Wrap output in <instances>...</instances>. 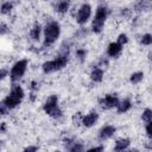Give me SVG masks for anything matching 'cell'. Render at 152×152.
Here are the masks:
<instances>
[{
	"label": "cell",
	"mask_w": 152,
	"mask_h": 152,
	"mask_svg": "<svg viewBox=\"0 0 152 152\" xmlns=\"http://www.w3.org/2000/svg\"><path fill=\"white\" fill-rule=\"evenodd\" d=\"M61 33V26L57 21L51 20L46 24L44 28V45H51L53 44Z\"/></svg>",
	"instance_id": "6da1fadb"
},
{
	"label": "cell",
	"mask_w": 152,
	"mask_h": 152,
	"mask_svg": "<svg viewBox=\"0 0 152 152\" xmlns=\"http://www.w3.org/2000/svg\"><path fill=\"white\" fill-rule=\"evenodd\" d=\"M24 99V90L20 86H14L12 88V90L10 91V94L5 97V100L2 101L4 104L7 107V109H13L14 107H17L21 100Z\"/></svg>",
	"instance_id": "7a4b0ae2"
},
{
	"label": "cell",
	"mask_w": 152,
	"mask_h": 152,
	"mask_svg": "<svg viewBox=\"0 0 152 152\" xmlns=\"http://www.w3.org/2000/svg\"><path fill=\"white\" fill-rule=\"evenodd\" d=\"M68 61H69L68 55L64 53V55H61V56L56 57V58L52 59V61H48V62L43 63L42 69H43V71H44L45 74H50V72L61 70V69H63L64 66H66Z\"/></svg>",
	"instance_id": "3957f363"
},
{
	"label": "cell",
	"mask_w": 152,
	"mask_h": 152,
	"mask_svg": "<svg viewBox=\"0 0 152 152\" xmlns=\"http://www.w3.org/2000/svg\"><path fill=\"white\" fill-rule=\"evenodd\" d=\"M107 15H108V8L104 5H100L96 10V13H95V17H94L93 24H91V28L95 33H100L102 31L104 21L107 19Z\"/></svg>",
	"instance_id": "277c9868"
},
{
	"label": "cell",
	"mask_w": 152,
	"mask_h": 152,
	"mask_svg": "<svg viewBox=\"0 0 152 152\" xmlns=\"http://www.w3.org/2000/svg\"><path fill=\"white\" fill-rule=\"evenodd\" d=\"M44 112L52 118H59L62 115V110L58 106V96L57 95H51L48 97V100L45 101L44 106H43Z\"/></svg>",
	"instance_id": "5b68a950"
},
{
	"label": "cell",
	"mask_w": 152,
	"mask_h": 152,
	"mask_svg": "<svg viewBox=\"0 0 152 152\" xmlns=\"http://www.w3.org/2000/svg\"><path fill=\"white\" fill-rule=\"evenodd\" d=\"M26 69H27V61H26V59H20V61H18V62L12 66V69H11V72H10L11 80H12L13 82L19 81V80L24 76Z\"/></svg>",
	"instance_id": "8992f818"
},
{
	"label": "cell",
	"mask_w": 152,
	"mask_h": 152,
	"mask_svg": "<svg viewBox=\"0 0 152 152\" xmlns=\"http://www.w3.org/2000/svg\"><path fill=\"white\" fill-rule=\"evenodd\" d=\"M91 15V7L89 4H82L77 11V15H76V21L80 24V25H83L86 24L89 18Z\"/></svg>",
	"instance_id": "52a82bcc"
},
{
	"label": "cell",
	"mask_w": 152,
	"mask_h": 152,
	"mask_svg": "<svg viewBox=\"0 0 152 152\" xmlns=\"http://www.w3.org/2000/svg\"><path fill=\"white\" fill-rule=\"evenodd\" d=\"M118 103H119V99L115 94H108L100 100V104L103 109H110L113 107H116Z\"/></svg>",
	"instance_id": "ba28073f"
},
{
	"label": "cell",
	"mask_w": 152,
	"mask_h": 152,
	"mask_svg": "<svg viewBox=\"0 0 152 152\" xmlns=\"http://www.w3.org/2000/svg\"><path fill=\"white\" fill-rule=\"evenodd\" d=\"M115 131H116V128H115L114 126H110V125L103 126V127L100 129V132H99V138H100L101 140L109 139V138H112V137L114 135Z\"/></svg>",
	"instance_id": "9c48e42d"
},
{
	"label": "cell",
	"mask_w": 152,
	"mask_h": 152,
	"mask_svg": "<svg viewBox=\"0 0 152 152\" xmlns=\"http://www.w3.org/2000/svg\"><path fill=\"white\" fill-rule=\"evenodd\" d=\"M97 119H99V114L95 112V110H91L90 113H88L86 116H83L82 118V124H83V126H86V127H91L96 121H97Z\"/></svg>",
	"instance_id": "30bf717a"
},
{
	"label": "cell",
	"mask_w": 152,
	"mask_h": 152,
	"mask_svg": "<svg viewBox=\"0 0 152 152\" xmlns=\"http://www.w3.org/2000/svg\"><path fill=\"white\" fill-rule=\"evenodd\" d=\"M121 51H122V46L115 42V43H110V44L108 45L107 55L110 56V57H118V56L121 53Z\"/></svg>",
	"instance_id": "8fae6325"
},
{
	"label": "cell",
	"mask_w": 152,
	"mask_h": 152,
	"mask_svg": "<svg viewBox=\"0 0 152 152\" xmlns=\"http://www.w3.org/2000/svg\"><path fill=\"white\" fill-rule=\"evenodd\" d=\"M132 107V102L129 99H125L122 101H119V103L116 104V110L118 113H126L127 110H129Z\"/></svg>",
	"instance_id": "7c38bea8"
},
{
	"label": "cell",
	"mask_w": 152,
	"mask_h": 152,
	"mask_svg": "<svg viewBox=\"0 0 152 152\" xmlns=\"http://www.w3.org/2000/svg\"><path fill=\"white\" fill-rule=\"evenodd\" d=\"M129 144H131V141H129V139H127V138H125V139H119V140L116 141V144H115L114 150H115L116 152H122V151H125V150L129 146Z\"/></svg>",
	"instance_id": "4fadbf2b"
},
{
	"label": "cell",
	"mask_w": 152,
	"mask_h": 152,
	"mask_svg": "<svg viewBox=\"0 0 152 152\" xmlns=\"http://www.w3.org/2000/svg\"><path fill=\"white\" fill-rule=\"evenodd\" d=\"M90 78L94 82H101L103 78V70L101 68H94L90 74Z\"/></svg>",
	"instance_id": "5bb4252c"
},
{
	"label": "cell",
	"mask_w": 152,
	"mask_h": 152,
	"mask_svg": "<svg viewBox=\"0 0 152 152\" xmlns=\"http://www.w3.org/2000/svg\"><path fill=\"white\" fill-rule=\"evenodd\" d=\"M40 32H42V26L39 24H36L31 31H30V37L33 39V40H38L39 39V36H40Z\"/></svg>",
	"instance_id": "9a60e30c"
},
{
	"label": "cell",
	"mask_w": 152,
	"mask_h": 152,
	"mask_svg": "<svg viewBox=\"0 0 152 152\" xmlns=\"http://www.w3.org/2000/svg\"><path fill=\"white\" fill-rule=\"evenodd\" d=\"M69 6H70V2L69 1H58L55 6L56 11L59 12V13H65L68 10H69Z\"/></svg>",
	"instance_id": "2e32d148"
},
{
	"label": "cell",
	"mask_w": 152,
	"mask_h": 152,
	"mask_svg": "<svg viewBox=\"0 0 152 152\" xmlns=\"http://www.w3.org/2000/svg\"><path fill=\"white\" fill-rule=\"evenodd\" d=\"M142 78H144V72L138 71V72H133V74L131 75L129 81H131V83H133V84H138V83H140V82L142 81Z\"/></svg>",
	"instance_id": "e0dca14e"
},
{
	"label": "cell",
	"mask_w": 152,
	"mask_h": 152,
	"mask_svg": "<svg viewBox=\"0 0 152 152\" xmlns=\"http://www.w3.org/2000/svg\"><path fill=\"white\" fill-rule=\"evenodd\" d=\"M141 119H142L145 122H151V121H152V110H151L150 108H146V109L142 112Z\"/></svg>",
	"instance_id": "ac0fdd59"
},
{
	"label": "cell",
	"mask_w": 152,
	"mask_h": 152,
	"mask_svg": "<svg viewBox=\"0 0 152 152\" xmlns=\"http://www.w3.org/2000/svg\"><path fill=\"white\" fill-rule=\"evenodd\" d=\"M12 8H13V4L10 2V1H6V2H4V4L1 5L0 11H1V13H10Z\"/></svg>",
	"instance_id": "d6986e66"
},
{
	"label": "cell",
	"mask_w": 152,
	"mask_h": 152,
	"mask_svg": "<svg viewBox=\"0 0 152 152\" xmlns=\"http://www.w3.org/2000/svg\"><path fill=\"white\" fill-rule=\"evenodd\" d=\"M140 43L144 44V45H151V43H152V36L150 33L144 34L141 37V39H140Z\"/></svg>",
	"instance_id": "ffe728a7"
},
{
	"label": "cell",
	"mask_w": 152,
	"mask_h": 152,
	"mask_svg": "<svg viewBox=\"0 0 152 152\" xmlns=\"http://www.w3.org/2000/svg\"><path fill=\"white\" fill-rule=\"evenodd\" d=\"M151 4L148 1H139L137 5H135V10L137 11H141V10H146Z\"/></svg>",
	"instance_id": "44dd1931"
},
{
	"label": "cell",
	"mask_w": 152,
	"mask_h": 152,
	"mask_svg": "<svg viewBox=\"0 0 152 152\" xmlns=\"http://www.w3.org/2000/svg\"><path fill=\"white\" fill-rule=\"evenodd\" d=\"M76 56H77V58H78L81 62H83V61L86 59V56H87V51H86L84 49H78V50L76 51Z\"/></svg>",
	"instance_id": "7402d4cb"
},
{
	"label": "cell",
	"mask_w": 152,
	"mask_h": 152,
	"mask_svg": "<svg viewBox=\"0 0 152 152\" xmlns=\"http://www.w3.org/2000/svg\"><path fill=\"white\" fill-rule=\"evenodd\" d=\"M128 42V38H127V36L125 34V33H121V34H119V37H118V40H116V43L118 44H120L121 46H124V44H126Z\"/></svg>",
	"instance_id": "603a6c76"
},
{
	"label": "cell",
	"mask_w": 152,
	"mask_h": 152,
	"mask_svg": "<svg viewBox=\"0 0 152 152\" xmlns=\"http://www.w3.org/2000/svg\"><path fill=\"white\" fill-rule=\"evenodd\" d=\"M69 152H84V150H83V145L76 142V144L72 145V147L69 150Z\"/></svg>",
	"instance_id": "cb8c5ba5"
},
{
	"label": "cell",
	"mask_w": 152,
	"mask_h": 152,
	"mask_svg": "<svg viewBox=\"0 0 152 152\" xmlns=\"http://www.w3.org/2000/svg\"><path fill=\"white\" fill-rule=\"evenodd\" d=\"M8 113V109H7V107L4 104V102L1 101L0 102V115H6Z\"/></svg>",
	"instance_id": "d4e9b609"
},
{
	"label": "cell",
	"mask_w": 152,
	"mask_h": 152,
	"mask_svg": "<svg viewBox=\"0 0 152 152\" xmlns=\"http://www.w3.org/2000/svg\"><path fill=\"white\" fill-rule=\"evenodd\" d=\"M6 76H8V70L5 69V68L0 69V80H4Z\"/></svg>",
	"instance_id": "484cf974"
},
{
	"label": "cell",
	"mask_w": 152,
	"mask_h": 152,
	"mask_svg": "<svg viewBox=\"0 0 152 152\" xmlns=\"http://www.w3.org/2000/svg\"><path fill=\"white\" fill-rule=\"evenodd\" d=\"M7 32H8V27H7V25L1 24V25H0V34H5V33H7Z\"/></svg>",
	"instance_id": "4316f807"
},
{
	"label": "cell",
	"mask_w": 152,
	"mask_h": 152,
	"mask_svg": "<svg viewBox=\"0 0 152 152\" xmlns=\"http://www.w3.org/2000/svg\"><path fill=\"white\" fill-rule=\"evenodd\" d=\"M87 152H103V147L102 146H96V147H93V148L88 150Z\"/></svg>",
	"instance_id": "83f0119b"
},
{
	"label": "cell",
	"mask_w": 152,
	"mask_h": 152,
	"mask_svg": "<svg viewBox=\"0 0 152 152\" xmlns=\"http://www.w3.org/2000/svg\"><path fill=\"white\" fill-rule=\"evenodd\" d=\"M38 151V147L37 146H28L24 150V152H37Z\"/></svg>",
	"instance_id": "f1b7e54d"
},
{
	"label": "cell",
	"mask_w": 152,
	"mask_h": 152,
	"mask_svg": "<svg viewBox=\"0 0 152 152\" xmlns=\"http://www.w3.org/2000/svg\"><path fill=\"white\" fill-rule=\"evenodd\" d=\"M146 133L147 137L151 138V122H146Z\"/></svg>",
	"instance_id": "f546056e"
},
{
	"label": "cell",
	"mask_w": 152,
	"mask_h": 152,
	"mask_svg": "<svg viewBox=\"0 0 152 152\" xmlns=\"http://www.w3.org/2000/svg\"><path fill=\"white\" fill-rule=\"evenodd\" d=\"M37 88H38V87H37V83H36V82H32V83H31V89L34 90V89H37Z\"/></svg>",
	"instance_id": "4dcf8cb0"
},
{
	"label": "cell",
	"mask_w": 152,
	"mask_h": 152,
	"mask_svg": "<svg viewBox=\"0 0 152 152\" xmlns=\"http://www.w3.org/2000/svg\"><path fill=\"white\" fill-rule=\"evenodd\" d=\"M55 152H59V151H55Z\"/></svg>",
	"instance_id": "1f68e13d"
}]
</instances>
